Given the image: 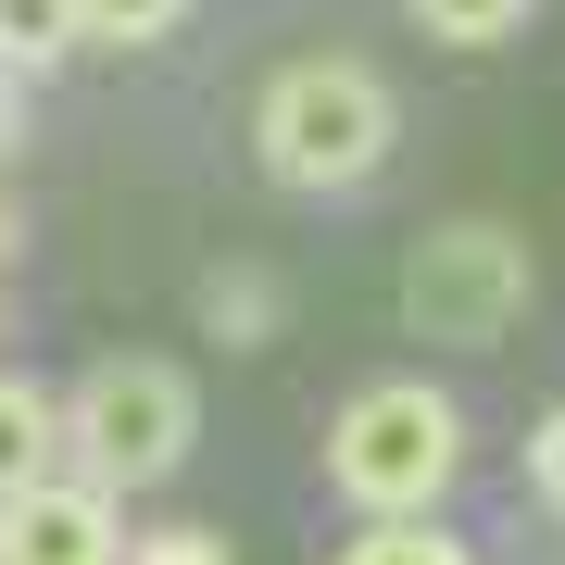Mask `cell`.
I'll list each match as a JSON object with an SVG mask.
<instances>
[{"label": "cell", "instance_id": "7a4b0ae2", "mask_svg": "<svg viewBox=\"0 0 565 565\" xmlns=\"http://www.w3.org/2000/svg\"><path fill=\"white\" fill-rule=\"evenodd\" d=\"M403 139V102L364 76L352 51H315V63H277L252 102V151L277 189H364Z\"/></svg>", "mask_w": 565, "mask_h": 565}, {"label": "cell", "instance_id": "30bf717a", "mask_svg": "<svg viewBox=\"0 0 565 565\" xmlns=\"http://www.w3.org/2000/svg\"><path fill=\"white\" fill-rule=\"evenodd\" d=\"M189 0H76V25L88 39H114V51H139V39H163V25H177Z\"/></svg>", "mask_w": 565, "mask_h": 565}, {"label": "cell", "instance_id": "9c48e42d", "mask_svg": "<svg viewBox=\"0 0 565 565\" xmlns=\"http://www.w3.org/2000/svg\"><path fill=\"white\" fill-rule=\"evenodd\" d=\"M527 13H541V0H415V25H427V39H452V51H490V39H515Z\"/></svg>", "mask_w": 565, "mask_h": 565}, {"label": "cell", "instance_id": "5b68a950", "mask_svg": "<svg viewBox=\"0 0 565 565\" xmlns=\"http://www.w3.org/2000/svg\"><path fill=\"white\" fill-rule=\"evenodd\" d=\"M0 565H126V515L102 478H39L0 503Z\"/></svg>", "mask_w": 565, "mask_h": 565}, {"label": "cell", "instance_id": "3957f363", "mask_svg": "<svg viewBox=\"0 0 565 565\" xmlns=\"http://www.w3.org/2000/svg\"><path fill=\"white\" fill-rule=\"evenodd\" d=\"M189 440H202V390H189V364H163V352L88 364L76 403H63V465L102 478L114 503H126V490H151V478H177Z\"/></svg>", "mask_w": 565, "mask_h": 565}, {"label": "cell", "instance_id": "7c38bea8", "mask_svg": "<svg viewBox=\"0 0 565 565\" xmlns=\"http://www.w3.org/2000/svg\"><path fill=\"white\" fill-rule=\"evenodd\" d=\"M126 565H226V541H214V527H139Z\"/></svg>", "mask_w": 565, "mask_h": 565}, {"label": "cell", "instance_id": "9a60e30c", "mask_svg": "<svg viewBox=\"0 0 565 565\" xmlns=\"http://www.w3.org/2000/svg\"><path fill=\"white\" fill-rule=\"evenodd\" d=\"M0 264H13V202H0Z\"/></svg>", "mask_w": 565, "mask_h": 565}, {"label": "cell", "instance_id": "5bb4252c", "mask_svg": "<svg viewBox=\"0 0 565 565\" xmlns=\"http://www.w3.org/2000/svg\"><path fill=\"white\" fill-rule=\"evenodd\" d=\"M0 151H13V76H0Z\"/></svg>", "mask_w": 565, "mask_h": 565}, {"label": "cell", "instance_id": "8fae6325", "mask_svg": "<svg viewBox=\"0 0 565 565\" xmlns=\"http://www.w3.org/2000/svg\"><path fill=\"white\" fill-rule=\"evenodd\" d=\"M214 327L226 340H264V327H277V289L264 277H214Z\"/></svg>", "mask_w": 565, "mask_h": 565}, {"label": "cell", "instance_id": "8992f818", "mask_svg": "<svg viewBox=\"0 0 565 565\" xmlns=\"http://www.w3.org/2000/svg\"><path fill=\"white\" fill-rule=\"evenodd\" d=\"M39 478H63V403L25 377H0V503H25Z\"/></svg>", "mask_w": 565, "mask_h": 565}, {"label": "cell", "instance_id": "ba28073f", "mask_svg": "<svg viewBox=\"0 0 565 565\" xmlns=\"http://www.w3.org/2000/svg\"><path fill=\"white\" fill-rule=\"evenodd\" d=\"M327 565H478V553H465L440 515H377V527H352Z\"/></svg>", "mask_w": 565, "mask_h": 565}, {"label": "cell", "instance_id": "52a82bcc", "mask_svg": "<svg viewBox=\"0 0 565 565\" xmlns=\"http://www.w3.org/2000/svg\"><path fill=\"white\" fill-rule=\"evenodd\" d=\"M76 39H88L76 0H0V76H51Z\"/></svg>", "mask_w": 565, "mask_h": 565}, {"label": "cell", "instance_id": "4fadbf2b", "mask_svg": "<svg viewBox=\"0 0 565 565\" xmlns=\"http://www.w3.org/2000/svg\"><path fill=\"white\" fill-rule=\"evenodd\" d=\"M527 490H541V503L565 515V403H553L541 427H527Z\"/></svg>", "mask_w": 565, "mask_h": 565}, {"label": "cell", "instance_id": "6da1fadb", "mask_svg": "<svg viewBox=\"0 0 565 565\" xmlns=\"http://www.w3.org/2000/svg\"><path fill=\"white\" fill-rule=\"evenodd\" d=\"M327 478H340V503L377 527V515H440L452 478H465V403L440 377H377L352 390L340 427H327Z\"/></svg>", "mask_w": 565, "mask_h": 565}, {"label": "cell", "instance_id": "277c9868", "mask_svg": "<svg viewBox=\"0 0 565 565\" xmlns=\"http://www.w3.org/2000/svg\"><path fill=\"white\" fill-rule=\"evenodd\" d=\"M515 315H527V239H515V226L465 214V226H427V239H415V264H403V327H415V340L490 352Z\"/></svg>", "mask_w": 565, "mask_h": 565}]
</instances>
